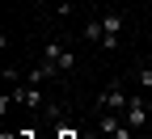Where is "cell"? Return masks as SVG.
Returning <instances> with one entry per match:
<instances>
[{"instance_id":"obj_1","label":"cell","mask_w":152,"mask_h":139,"mask_svg":"<svg viewBox=\"0 0 152 139\" xmlns=\"http://www.w3.org/2000/svg\"><path fill=\"white\" fill-rule=\"evenodd\" d=\"M123 122L131 131H148L152 127V114H148V97H131V106L123 110Z\"/></svg>"},{"instance_id":"obj_2","label":"cell","mask_w":152,"mask_h":139,"mask_svg":"<svg viewBox=\"0 0 152 139\" xmlns=\"http://www.w3.org/2000/svg\"><path fill=\"white\" fill-rule=\"evenodd\" d=\"M123 25H127V17H123L118 9H110V13H102V30H106V38H102V47H106V51H114V47H118V38H123Z\"/></svg>"},{"instance_id":"obj_3","label":"cell","mask_w":152,"mask_h":139,"mask_svg":"<svg viewBox=\"0 0 152 139\" xmlns=\"http://www.w3.org/2000/svg\"><path fill=\"white\" fill-rule=\"evenodd\" d=\"M9 97H13L17 106H26V110H38V106H42V93H38V84H30V80L26 84H13Z\"/></svg>"},{"instance_id":"obj_4","label":"cell","mask_w":152,"mask_h":139,"mask_svg":"<svg viewBox=\"0 0 152 139\" xmlns=\"http://www.w3.org/2000/svg\"><path fill=\"white\" fill-rule=\"evenodd\" d=\"M42 59H51V63L59 68V72H64V68H76V55H72L68 47H59V42H55V38H51V42L42 47Z\"/></svg>"},{"instance_id":"obj_5","label":"cell","mask_w":152,"mask_h":139,"mask_svg":"<svg viewBox=\"0 0 152 139\" xmlns=\"http://www.w3.org/2000/svg\"><path fill=\"white\" fill-rule=\"evenodd\" d=\"M127 106H131V97H127V93H123L118 84H110V89L102 93V110H114V114H123Z\"/></svg>"},{"instance_id":"obj_6","label":"cell","mask_w":152,"mask_h":139,"mask_svg":"<svg viewBox=\"0 0 152 139\" xmlns=\"http://www.w3.org/2000/svg\"><path fill=\"white\" fill-rule=\"evenodd\" d=\"M55 76H59V68H55L51 59H42V63H38V68H30V84H42V80H55Z\"/></svg>"},{"instance_id":"obj_7","label":"cell","mask_w":152,"mask_h":139,"mask_svg":"<svg viewBox=\"0 0 152 139\" xmlns=\"http://www.w3.org/2000/svg\"><path fill=\"white\" fill-rule=\"evenodd\" d=\"M80 38H85V42H97V47H102V38H106L102 17H89V21H85V30H80Z\"/></svg>"},{"instance_id":"obj_8","label":"cell","mask_w":152,"mask_h":139,"mask_svg":"<svg viewBox=\"0 0 152 139\" xmlns=\"http://www.w3.org/2000/svg\"><path fill=\"white\" fill-rule=\"evenodd\" d=\"M135 84H140L144 93H152V63H140V68H135Z\"/></svg>"},{"instance_id":"obj_9","label":"cell","mask_w":152,"mask_h":139,"mask_svg":"<svg viewBox=\"0 0 152 139\" xmlns=\"http://www.w3.org/2000/svg\"><path fill=\"white\" fill-rule=\"evenodd\" d=\"M4 84L13 89V84H21V76H17V68H4Z\"/></svg>"},{"instance_id":"obj_10","label":"cell","mask_w":152,"mask_h":139,"mask_svg":"<svg viewBox=\"0 0 152 139\" xmlns=\"http://www.w3.org/2000/svg\"><path fill=\"white\" fill-rule=\"evenodd\" d=\"M106 139H135V131H131V127H123V131H114V135H106Z\"/></svg>"},{"instance_id":"obj_11","label":"cell","mask_w":152,"mask_h":139,"mask_svg":"<svg viewBox=\"0 0 152 139\" xmlns=\"http://www.w3.org/2000/svg\"><path fill=\"white\" fill-rule=\"evenodd\" d=\"M59 139H76V131H68V127H64V131H59Z\"/></svg>"},{"instance_id":"obj_12","label":"cell","mask_w":152,"mask_h":139,"mask_svg":"<svg viewBox=\"0 0 152 139\" xmlns=\"http://www.w3.org/2000/svg\"><path fill=\"white\" fill-rule=\"evenodd\" d=\"M34 4H38V9H47V4H51V0H34Z\"/></svg>"},{"instance_id":"obj_13","label":"cell","mask_w":152,"mask_h":139,"mask_svg":"<svg viewBox=\"0 0 152 139\" xmlns=\"http://www.w3.org/2000/svg\"><path fill=\"white\" fill-rule=\"evenodd\" d=\"M148 114H152V93H148Z\"/></svg>"},{"instance_id":"obj_14","label":"cell","mask_w":152,"mask_h":139,"mask_svg":"<svg viewBox=\"0 0 152 139\" xmlns=\"http://www.w3.org/2000/svg\"><path fill=\"white\" fill-rule=\"evenodd\" d=\"M144 63H152V51H148V59H144Z\"/></svg>"}]
</instances>
